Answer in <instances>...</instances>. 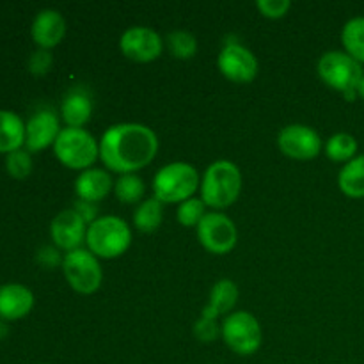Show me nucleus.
<instances>
[{
	"instance_id": "obj_3",
	"label": "nucleus",
	"mask_w": 364,
	"mask_h": 364,
	"mask_svg": "<svg viewBox=\"0 0 364 364\" xmlns=\"http://www.w3.org/2000/svg\"><path fill=\"white\" fill-rule=\"evenodd\" d=\"M87 249L102 259L119 258L132 244V230L127 220L117 215H100L87 226Z\"/></svg>"
},
{
	"instance_id": "obj_18",
	"label": "nucleus",
	"mask_w": 364,
	"mask_h": 364,
	"mask_svg": "<svg viewBox=\"0 0 364 364\" xmlns=\"http://www.w3.org/2000/svg\"><path fill=\"white\" fill-rule=\"evenodd\" d=\"M60 114L68 127L84 128L92 114L91 95L82 87L71 89L60 103Z\"/></svg>"
},
{
	"instance_id": "obj_2",
	"label": "nucleus",
	"mask_w": 364,
	"mask_h": 364,
	"mask_svg": "<svg viewBox=\"0 0 364 364\" xmlns=\"http://www.w3.org/2000/svg\"><path fill=\"white\" fill-rule=\"evenodd\" d=\"M201 199L206 206L219 212L233 205L242 192V173L237 164L217 160L206 167L201 178Z\"/></svg>"
},
{
	"instance_id": "obj_17",
	"label": "nucleus",
	"mask_w": 364,
	"mask_h": 364,
	"mask_svg": "<svg viewBox=\"0 0 364 364\" xmlns=\"http://www.w3.org/2000/svg\"><path fill=\"white\" fill-rule=\"evenodd\" d=\"M34 295L23 284L9 283L0 287V318L20 320L31 313Z\"/></svg>"
},
{
	"instance_id": "obj_23",
	"label": "nucleus",
	"mask_w": 364,
	"mask_h": 364,
	"mask_svg": "<svg viewBox=\"0 0 364 364\" xmlns=\"http://www.w3.org/2000/svg\"><path fill=\"white\" fill-rule=\"evenodd\" d=\"M341 43L345 52L364 64V16H354L341 28Z\"/></svg>"
},
{
	"instance_id": "obj_31",
	"label": "nucleus",
	"mask_w": 364,
	"mask_h": 364,
	"mask_svg": "<svg viewBox=\"0 0 364 364\" xmlns=\"http://www.w3.org/2000/svg\"><path fill=\"white\" fill-rule=\"evenodd\" d=\"M53 64V57L50 53V50L39 48L38 52H34L28 59V70H31L32 75H38V77H43L50 71Z\"/></svg>"
},
{
	"instance_id": "obj_25",
	"label": "nucleus",
	"mask_w": 364,
	"mask_h": 364,
	"mask_svg": "<svg viewBox=\"0 0 364 364\" xmlns=\"http://www.w3.org/2000/svg\"><path fill=\"white\" fill-rule=\"evenodd\" d=\"M144 192V180L141 176H137V174H121L114 181V194L124 205H134V203L141 201Z\"/></svg>"
},
{
	"instance_id": "obj_1",
	"label": "nucleus",
	"mask_w": 364,
	"mask_h": 364,
	"mask_svg": "<svg viewBox=\"0 0 364 364\" xmlns=\"http://www.w3.org/2000/svg\"><path fill=\"white\" fill-rule=\"evenodd\" d=\"M159 153V137L142 123H117L100 139V160L112 173L135 174L153 162Z\"/></svg>"
},
{
	"instance_id": "obj_34",
	"label": "nucleus",
	"mask_w": 364,
	"mask_h": 364,
	"mask_svg": "<svg viewBox=\"0 0 364 364\" xmlns=\"http://www.w3.org/2000/svg\"><path fill=\"white\" fill-rule=\"evenodd\" d=\"M358 96L361 100H364V75H363L361 82H359V85H358Z\"/></svg>"
},
{
	"instance_id": "obj_20",
	"label": "nucleus",
	"mask_w": 364,
	"mask_h": 364,
	"mask_svg": "<svg viewBox=\"0 0 364 364\" xmlns=\"http://www.w3.org/2000/svg\"><path fill=\"white\" fill-rule=\"evenodd\" d=\"M25 144V124L18 114L0 110V153H13Z\"/></svg>"
},
{
	"instance_id": "obj_35",
	"label": "nucleus",
	"mask_w": 364,
	"mask_h": 364,
	"mask_svg": "<svg viewBox=\"0 0 364 364\" xmlns=\"http://www.w3.org/2000/svg\"><path fill=\"white\" fill-rule=\"evenodd\" d=\"M7 334V329H6V326H4V323H0V338L2 336H6Z\"/></svg>"
},
{
	"instance_id": "obj_21",
	"label": "nucleus",
	"mask_w": 364,
	"mask_h": 364,
	"mask_svg": "<svg viewBox=\"0 0 364 364\" xmlns=\"http://www.w3.org/2000/svg\"><path fill=\"white\" fill-rule=\"evenodd\" d=\"M338 187L348 198H364V153L341 167L338 174Z\"/></svg>"
},
{
	"instance_id": "obj_8",
	"label": "nucleus",
	"mask_w": 364,
	"mask_h": 364,
	"mask_svg": "<svg viewBox=\"0 0 364 364\" xmlns=\"http://www.w3.org/2000/svg\"><path fill=\"white\" fill-rule=\"evenodd\" d=\"M63 272L68 284L77 294L91 295L100 290L103 270L100 259L89 249H75L63 256Z\"/></svg>"
},
{
	"instance_id": "obj_7",
	"label": "nucleus",
	"mask_w": 364,
	"mask_h": 364,
	"mask_svg": "<svg viewBox=\"0 0 364 364\" xmlns=\"http://www.w3.org/2000/svg\"><path fill=\"white\" fill-rule=\"evenodd\" d=\"M220 327H223L220 338L235 354L247 358V355L256 354L262 347V326L249 311L230 313L220 323Z\"/></svg>"
},
{
	"instance_id": "obj_16",
	"label": "nucleus",
	"mask_w": 364,
	"mask_h": 364,
	"mask_svg": "<svg viewBox=\"0 0 364 364\" xmlns=\"http://www.w3.org/2000/svg\"><path fill=\"white\" fill-rule=\"evenodd\" d=\"M114 191L112 176L107 169H91L82 171L75 180V194L78 199L89 203H100Z\"/></svg>"
},
{
	"instance_id": "obj_13",
	"label": "nucleus",
	"mask_w": 364,
	"mask_h": 364,
	"mask_svg": "<svg viewBox=\"0 0 364 364\" xmlns=\"http://www.w3.org/2000/svg\"><path fill=\"white\" fill-rule=\"evenodd\" d=\"M50 235L57 247L70 252L82 247L87 235V224L75 212V208L63 210L50 224Z\"/></svg>"
},
{
	"instance_id": "obj_30",
	"label": "nucleus",
	"mask_w": 364,
	"mask_h": 364,
	"mask_svg": "<svg viewBox=\"0 0 364 364\" xmlns=\"http://www.w3.org/2000/svg\"><path fill=\"white\" fill-rule=\"evenodd\" d=\"M259 13L270 20H279V18L287 16L290 11L291 2L290 0H258L256 2Z\"/></svg>"
},
{
	"instance_id": "obj_14",
	"label": "nucleus",
	"mask_w": 364,
	"mask_h": 364,
	"mask_svg": "<svg viewBox=\"0 0 364 364\" xmlns=\"http://www.w3.org/2000/svg\"><path fill=\"white\" fill-rule=\"evenodd\" d=\"M59 117L53 110L41 109L25 124V146L28 151H41L55 144L60 134Z\"/></svg>"
},
{
	"instance_id": "obj_33",
	"label": "nucleus",
	"mask_w": 364,
	"mask_h": 364,
	"mask_svg": "<svg viewBox=\"0 0 364 364\" xmlns=\"http://www.w3.org/2000/svg\"><path fill=\"white\" fill-rule=\"evenodd\" d=\"M38 259L41 265L48 267V269H53L55 265L63 267V258H60L59 251H57L55 247H43L41 251H39Z\"/></svg>"
},
{
	"instance_id": "obj_4",
	"label": "nucleus",
	"mask_w": 364,
	"mask_h": 364,
	"mask_svg": "<svg viewBox=\"0 0 364 364\" xmlns=\"http://www.w3.org/2000/svg\"><path fill=\"white\" fill-rule=\"evenodd\" d=\"M201 187L198 169L188 162H171L160 167L153 178V192L162 203H183L194 198Z\"/></svg>"
},
{
	"instance_id": "obj_12",
	"label": "nucleus",
	"mask_w": 364,
	"mask_h": 364,
	"mask_svg": "<svg viewBox=\"0 0 364 364\" xmlns=\"http://www.w3.org/2000/svg\"><path fill=\"white\" fill-rule=\"evenodd\" d=\"M119 48L127 59L134 63H153L164 52V41L151 27L134 25L121 34Z\"/></svg>"
},
{
	"instance_id": "obj_6",
	"label": "nucleus",
	"mask_w": 364,
	"mask_h": 364,
	"mask_svg": "<svg viewBox=\"0 0 364 364\" xmlns=\"http://www.w3.org/2000/svg\"><path fill=\"white\" fill-rule=\"evenodd\" d=\"M53 153L63 166L85 171L100 159V142L85 128L66 127L53 144Z\"/></svg>"
},
{
	"instance_id": "obj_11",
	"label": "nucleus",
	"mask_w": 364,
	"mask_h": 364,
	"mask_svg": "<svg viewBox=\"0 0 364 364\" xmlns=\"http://www.w3.org/2000/svg\"><path fill=\"white\" fill-rule=\"evenodd\" d=\"M219 71L231 82L249 84L256 78L259 70L258 59L255 53L242 43H228L223 46L217 57Z\"/></svg>"
},
{
	"instance_id": "obj_28",
	"label": "nucleus",
	"mask_w": 364,
	"mask_h": 364,
	"mask_svg": "<svg viewBox=\"0 0 364 364\" xmlns=\"http://www.w3.org/2000/svg\"><path fill=\"white\" fill-rule=\"evenodd\" d=\"M6 169L13 178L23 180L32 173V159L28 151L25 149H16V151L9 153L6 159Z\"/></svg>"
},
{
	"instance_id": "obj_26",
	"label": "nucleus",
	"mask_w": 364,
	"mask_h": 364,
	"mask_svg": "<svg viewBox=\"0 0 364 364\" xmlns=\"http://www.w3.org/2000/svg\"><path fill=\"white\" fill-rule=\"evenodd\" d=\"M167 46L173 57L180 60H188L198 52V39L188 31H173L167 36Z\"/></svg>"
},
{
	"instance_id": "obj_10",
	"label": "nucleus",
	"mask_w": 364,
	"mask_h": 364,
	"mask_svg": "<svg viewBox=\"0 0 364 364\" xmlns=\"http://www.w3.org/2000/svg\"><path fill=\"white\" fill-rule=\"evenodd\" d=\"M277 146L291 160H313L322 153V137L308 124H287L277 135Z\"/></svg>"
},
{
	"instance_id": "obj_5",
	"label": "nucleus",
	"mask_w": 364,
	"mask_h": 364,
	"mask_svg": "<svg viewBox=\"0 0 364 364\" xmlns=\"http://www.w3.org/2000/svg\"><path fill=\"white\" fill-rule=\"evenodd\" d=\"M316 71L323 84L341 92L345 98L354 100L358 96V85L364 75L363 64L345 50H331L323 53L316 64Z\"/></svg>"
},
{
	"instance_id": "obj_32",
	"label": "nucleus",
	"mask_w": 364,
	"mask_h": 364,
	"mask_svg": "<svg viewBox=\"0 0 364 364\" xmlns=\"http://www.w3.org/2000/svg\"><path fill=\"white\" fill-rule=\"evenodd\" d=\"M75 212L78 213V215L82 217V219L85 220V224H92L96 219H98V208H96V203H89V201H82V199H78L77 203H75Z\"/></svg>"
},
{
	"instance_id": "obj_22",
	"label": "nucleus",
	"mask_w": 364,
	"mask_h": 364,
	"mask_svg": "<svg viewBox=\"0 0 364 364\" xmlns=\"http://www.w3.org/2000/svg\"><path fill=\"white\" fill-rule=\"evenodd\" d=\"M164 220V203L153 196L137 206L134 213V224L142 233H155Z\"/></svg>"
},
{
	"instance_id": "obj_9",
	"label": "nucleus",
	"mask_w": 364,
	"mask_h": 364,
	"mask_svg": "<svg viewBox=\"0 0 364 364\" xmlns=\"http://www.w3.org/2000/svg\"><path fill=\"white\" fill-rule=\"evenodd\" d=\"M196 230L201 245L212 255H228L238 242L237 226L226 213L208 212Z\"/></svg>"
},
{
	"instance_id": "obj_29",
	"label": "nucleus",
	"mask_w": 364,
	"mask_h": 364,
	"mask_svg": "<svg viewBox=\"0 0 364 364\" xmlns=\"http://www.w3.org/2000/svg\"><path fill=\"white\" fill-rule=\"evenodd\" d=\"M194 334L199 341H203V343H210V341H215L217 338H220L223 327L219 326L217 320L201 316V318L194 323Z\"/></svg>"
},
{
	"instance_id": "obj_24",
	"label": "nucleus",
	"mask_w": 364,
	"mask_h": 364,
	"mask_svg": "<svg viewBox=\"0 0 364 364\" xmlns=\"http://www.w3.org/2000/svg\"><path fill=\"white\" fill-rule=\"evenodd\" d=\"M326 155L333 162H350L358 156V141L354 135L345 134V132L331 135L326 142Z\"/></svg>"
},
{
	"instance_id": "obj_27",
	"label": "nucleus",
	"mask_w": 364,
	"mask_h": 364,
	"mask_svg": "<svg viewBox=\"0 0 364 364\" xmlns=\"http://www.w3.org/2000/svg\"><path fill=\"white\" fill-rule=\"evenodd\" d=\"M206 205L201 198H191L178 205L176 219L185 228H198L203 217L206 215Z\"/></svg>"
},
{
	"instance_id": "obj_19",
	"label": "nucleus",
	"mask_w": 364,
	"mask_h": 364,
	"mask_svg": "<svg viewBox=\"0 0 364 364\" xmlns=\"http://www.w3.org/2000/svg\"><path fill=\"white\" fill-rule=\"evenodd\" d=\"M238 301V287L231 279H220L213 284L210 291L208 304L203 308L201 316L217 320L220 315H230Z\"/></svg>"
},
{
	"instance_id": "obj_15",
	"label": "nucleus",
	"mask_w": 364,
	"mask_h": 364,
	"mask_svg": "<svg viewBox=\"0 0 364 364\" xmlns=\"http://www.w3.org/2000/svg\"><path fill=\"white\" fill-rule=\"evenodd\" d=\"M32 39L43 50H52L66 36V20L55 9H43L36 14L31 28Z\"/></svg>"
}]
</instances>
